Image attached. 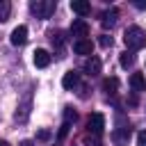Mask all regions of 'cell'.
<instances>
[{
    "label": "cell",
    "mask_w": 146,
    "mask_h": 146,
    "mask_svg": "<svg viewBox=\"0 0 146 146\" xmlns=\"http://www.w3.org/2000/svg\"><path fill=\"white\" fill-rule=\"evenodd\" d=\"M123 41H125L128 50H141V48L146 46V34H144V30H141V27L130 25V27L123 32Z\"/></svg>",
    "instance_id": "6da1fadb"
},
{
    "label": "cell",
    "mask_w": 146,
    "mask_h": 146,
    "mask_svg": "<svg viewBox=\"0 0 146 146\" xmlns=\"http://www.w3.org/2000/svg\"><path fill=\"white\" fill-rule=\"evenodd\" d=\"M87 128H89V132H94V135H103V130H105V116H103L100 112H94V114L87 119Z\"/></svg>",
    "instance_id": "3957f363"
},
{
    "label": "cell",
    "mask_w": 146,
    "mask_h": 146,
    "mask_svg": "<svg viewBox=\"0 0 146 146\" xmlns=\"http://www.w3.org/2000/svg\"><path fill=\"white\" fill-rule=\"evenodd\" d=\"M80 84V73L78 71H66L64 78H62V87L64 89H75Z\"/></svg>",
    "instance_id": "9c48e42d"
},
{
    "label": "cell",
    "mask_w": 146,
    "mask_h": 146,
    "mask_svg": "<svg viewBox=\"0 0 146 146\" xmlns=\"http://www.w3.org/2000/svg\"><path fill=\"white\" fill-rule=\"evenodd\" d=\"M0 146H9V144H7V141H5V139H0Z\"/></svg>",
    "instance_id": "d4e9b609"
},
{
    "label": "cell",
    "mask_w": 146,
    "mask_h": 146,
    "mask_svg": "<svg viewBox=\"0 0 146 146\" xmlns=\"http://www.w3.org/2000/svg\"><path fill=\"white\" fill-rule=\"evenodd\" d=\"M119 64H121L123 68H130V66L135 64V55H132L130 50H125V52H121V57H119Z\"/></svg>",
    "instance_id": "5bb4252c"
},
{
    "label": "cell",
    "mask_w": 146,
    "mask_h": 146,
    "mask_svg": "<svg viewBox=\"0 0 146 146\" xmlns=\"http://www.w3.org/2000/svg\"><path fill=\"white\" fill-rule=\"evenodd\" d=\"M9 18V2L0 0V21H7Z\"/></svg>",
    "instance_id": "e0dca14e"
},
{
    "label": "cell",
    "mask_w": 146,
    "mask_h": 146,
    "mask_svg": "<svg viewBox=\"0 0 146 146\" xmlns=\"http://www.w3.org/2000/svg\"><path fill=\"white\" fill-rule=\"evenodd\" d=\"M73 50H75L78 55H89V57H91V52H94V43H91L89 39H80V41L73 43Z\"/></svg>",
    "instance_id": "30bf717a"
},
{
    "label": "cell",
    "mask_w": 146,
    "mask_h": 146,
    "mask_svg": "<svg viewBox=\"0 0 146 146\" xmlns=\"http://www.w3.org/2000/svg\"><path fill=\"white\" fill-rule=\"evenodd\" d=\"M75 119H78V114H75V110H71V107H64V123H75Z\"/></svg>",
    "instance_id": "2e32d148"
},
{
    "label": "cell",
    "mask_w": 146,
    "mask_h": 146,
    "mask_svg": "<svg viewBox=\"0 0 146 146\" xmlns=\"http://www.w3.org/2000/svg\"><path fill=\"white\" fill-rule=\"evenodd\" d=\"M116 18H119V9H114V7H112V9H107V11L100 16V23H103L105 27H112V25L116 23Z\"/></svg>",
    "instance_id": "8fae6325"
},
{
    "label": "cell",
    "mask_w": 146,
    "mask_h": 146,
    "mask_svg": "<svg viewBox=\"0 0 146 146\" xmlns=\"http://www.w3.org/2000/svg\"><path fill=\"white\" fill-rule=\"evenodd\" d=\"M71 34H73V36H78V41H80V39H84V36L89 34V23H87L84 18H75V21L71 23Z\"/></svg>",
    "instance_id": "277c9868"
},
{
    "label": "cell",
    "mask_w": 146,
    "mask_h": 146,
    "mask_svg": "<svg viewBox=\"0 0 146 146\" xmlns=\"http://www.w3.org/2000/svg\"><path fill=\"white\" fill-rule=\"evenodd\" d=\"M9 41H11L14 46H23V43L27 41V27H25V25H18V27H14V30H11V36H9Z\"/></svg>",
    "instance_id": "8992f818"
},
{
    "label": "cell",
    "mask_w": 146,
    "mask_h": 146,
    "mask_svg": "<svg viewBox=\"0 0 146 146\" xmlns=\"http://www.w3.org/2000/svg\"><path fill=\"white\" fill-rule=\"evenodd\" d=\"M103 91L110 94V96H114V94L119 91V80H116V78H105V80H103Z\"/></svg>",
    "instance_id": "4fadbf2b"
},
{
    "label": "cell",
    "mask_w": 146,
    "mask_h": 146,
    "mask_svg": "<svg viewBox=\"0 0 146 146\" xmlns=\"http://www.w3.org/2000/svg\"><path fill=\"white\" fill-rule=\"evenodd\" d=\"M36 139H41V141H48V139H50V132H48V130H39V132H36Z\"/></svg>",
    "instance_id": "7402d4cb"
},
{
    "label": "cell",
    "mask_w": 146,
    "mask_h": 146,
    "mask_svg": "<svg viewBox=\"0 0 146 146\" xmlns=\"http://www.w3.org/2000/svg\"><path fill=\"white\" fill-rule=\"evenodd\" d=\"M98 43H100L103 48H110V46H112V36H107V34H100V39H98Z\"/></svg>",
    "instance_id": "d6986e66"
},
{
    "label": "cell",
    "mask_w": 146,
    "mask_h": 146,
    "mask_svg": "<svg viewBox=\"0 0 146 146\" xmlns=\"http://www.w3.org/2000/svg\"><path fill=\"white\" fill-rule=\"evenodd\" d=\"M128 139H130V128H123V130L114 132V141H116V144H125Z\"/></svg>",
    "instance_id": "9a60e30c"
},
{
    "label": "cell",
    "mask_w": 146,
    "mask_h": 146,
    "mask_svg": "<svg viewBox=\"0 0 146 146\" xmlns=\"http://www.w3.org/2000/svg\"><path fill=\"white\" fill-rule=\"evenodd\" d=\"M71 9H73V14H78L80 18H84V16L91 14V5H89L87 0H71Z\"/></svg>",
    "instance_id": "5b68a950"
},
{
    "label": "cell",
    "mask_w": 146,
    "mask_h": 146,
    "mask_svg": "<svg viewBox=\"0 0 146 146\" xmlns=\"http://www.w3.org/2000/svg\"><path fill=\"white\" fill-rule=\"evenodd\" d=\"M50 39H52V43H55V46H64V32H59V30H57V32H52V34H50Z\"/></svg>",
    "instance_id": "ac0fdd59"
},
{
    "label": "cell",
    "mask_w": 146,
    "mask_h": 146,
    "mask_svg": "<svg viewBox=\"0 0 146 146\" xmlns=\"http://www.w3.org/2000/svg\"><path fill=\"white\" fill-rule=\"evenodd\" d=\"M137 146H146V130L137 132Z\"/></svg>",
    "instance_id": "44dd1931"
},
{
    "label": "cell",
    "mask_w": 146,
    "mask_h": 146,
    "mask_svg": "<svg viewBox=\"0 0 146 146\" xmlns=\"http://www.w3.org/2000/svg\"><path fill=\"white\" fill-rule=\"evenodd\" d=\"M132 5H135V7H137V9H141V11H144V9H146V0H135V2H132Z\"/></svg>",
    "instance_id": "603a6c76"
},
{
    "label": "cell",
    "mask_w": 146,
    "mask_h": 146,
    "mask_svg": "<svg viewBox=\"0 0 146 146\" xmlns=\"http://www.w3.org/2000/svg\"><path fill=\"white\" fill-rule=\"evenodd\" d=\"M130 87L135 91H146V78L141 73H132L130 75Z\"/></svg>",
    "instance_id": "7c38bea8"
},
{
    "label": "cell",
    "mask_w": 146,
    "mask_h": 146,
    "mask_svg": "<svg viewBox=\"0 0 146 146\" xmlns=\"http://www.w3.org/2000/svg\"><path fill=\"white\" fill-rule=\"evenodd\" d=\"M100 68H103V64H100V59H98L96 55H91V57L84 59V73H87V75H98Z\"/></svg>",
    "instance_id": "52a82bcc"
},
{
    "label": "cell",
    "mask_w": 146,
    "mask_h": 146,
    "mask_svg": "<svg viewBox=\"0 0 146 146\" xmlns=\"http://www.w3.org/2000/svg\"><path fill=\"white\" fill-rule=\"evenodd\" d=\"M68 128H71L68 123H62V128H59V135H57V141H62V139L66 137V132H68Z\"/></svg>",
    "instance_id": "ffe728a7"
},
{
    "label": "cell",
    "mask_w": 146,
    "mask_h": 146,
    "mask_svg": "<svg viewBox=\"0 0 146 146\" xmlns=\"http://www.w3.org/2000/svg\"><path fill=\"white\" fill-rule=\"evenodd\" d=\"M30 11L36 18H48L55 11V2L52 0H34V2H30Z\"/></svg>",
    "instance_id": "7a4b0ae2"
},
{
    "label": "cell",
    "mask_w": 146,
    "mask_h": 146,
    "mask_svg": "<svg viewBox=\"0 0 146 146\" xmlns=\"http://www.w3.org/2000/svg\"><path fill=\"white\" fill-rule=\"evenodd\" d=\"M32 55H34V57H32V59H34V66H39V68H46V66L50 64V52H48V50H43V48H36Z\"/></svg>",
    "instance_id": "ba28073f"
},
{
    "label": "cell",
    "mask_w": 146,
    "mask_h": 146,
    "mask_svg": "<svg viewBox=\"0 0 146 146\" xmlns=\"http://www.w3.org/2000/svg\"><path fill=\"white\" fill-rule=\"evenodd\" d=\"M84 144H87V146H100V144H98V141H89V139H87V141H84Z\"/></svg>",
    "instance_id": "cb8c5ba5"
}]
</instances>
